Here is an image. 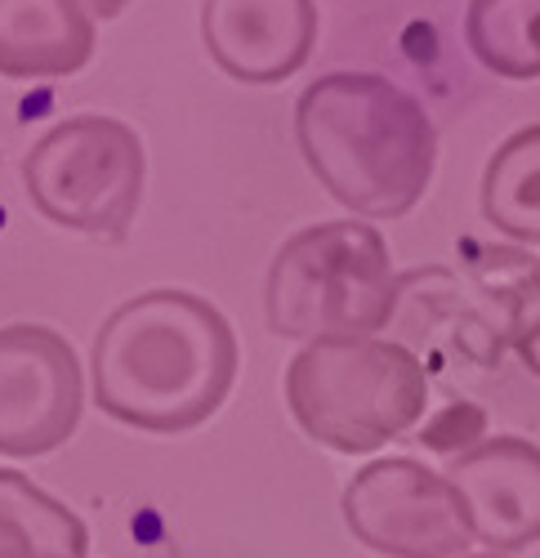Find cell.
I'll list each match as a JSON object with an SVG mask.
<instances>
[{"label":"cell","mask_w":540,"mask_h":558,"mask_svg":"<svg viewBox=\"0 0 540 558\" xmlns=\"http://www.w3.org/2000/svg\"><path fill=\"white\" fill-rule=\"evenodd\" d=\"M446 478L456 483L474 541L487 545V554H514L540 541V447L501 434L482 438L478 447L452 456Z\"/></svg>","instance_id":"obj_9"},{"label":"cell","mask_w":540,"mask_h":558,"mask_svg":"<svg viewBox=\"0 0 540 558\" xmlns=\"http://www.w3.org/2000/svg\"><path fill=\"white\" fill-rule=\"evenodd\" d=\"M397 308V282L384 238L371 223H308L268 268V331L282 340L376 336Z\"/></svg>","instance_id":"obj_4"},{"label":"cell","mask_w":540,"mask_h":558,"mask_svg":"<svg viewBox=\"0 0 540 558\" xmlns=\"http://www.w3.org/2000/svg\"><path fill=\"white\" fill-rule=\"evenodd\" d=\"M0 558H36L32 536H27L10 514H0Z\"/></svg>","instance_id":"obj_16"},{"label":"cell","mask_w":540,"mask_h":558,"mask_svg":"<svg viewBox=\"0 0 540 558\" xmlns=\"http://www.w3.org/2000/svg\"><path fill=\"white\" fill-rule=\"evenodd\" d=\"M295 138L322 189L363 219L407 215L438 170L420 99L376 72H331L295 104Z\"/></svg>","instance_id":"obj_2"},{"label":"cell","mask_w":540,"mask_h":558,"mask_svg":"<svg viewBox=\"0 0 540 558\" xmlns=\"http://www.w3.org/2000/svg\"><path fill=\"white\" fill-rule=\"evenodd\" d=\"M95 54V23L81 0H0V76L54 81Z\"/></svg>","instance_id":"obj_10"},{"label":"cell","mask_w":540,"mask_h":558,"mask_svg":"<svg viewBox=\"0 0 540 558\" xmlns=\"http://www.w3.org/2000/svg\"><path fill=\"white\" fill-rule=\"evenodd\" d=\"M295 425L340 456H371L429 407V376L412 349L380 336L308 340L286 366Z\"/></svg>","instance_id":"obj_3"},{"label":"cell","mask_w":540,"mask_h":558,"mask_svg":"<svg viewBox=\"0 0 540 558\" xmlns=\"http://www.w3.org/2000/svg\"><path fill=\"white\" fill-rule=\"evenodd\" d=\"M482 425H487V415L478 411V407H469V402H456V407H446L438 421L425 429V447H433V451H469V447H478V438H482Z\"/></svg>","instance_id":"obj_15"},{"label":"cell","mask_w":540,"mask_h":558,"mask_svg":"<svg viewBox=\"0 0 540 558\" xmlns=\"http://www.w3.org/2000/svg\"><path fill=\"white\" fill-rule=\"evenodd\" d=\"M465 558H505V554H465Z\"/></svg>","instance_id":"obj_18"},{"label":"cell","mask_w":540,"mask_h":558,"mask_svg":"<svg viewBox=\"0 0 540 558\" xmlns=\"http://www.w3.org/2000/svg\"><path fill=\"white\" fill-rule=\"evenodd\" d=\"M148 183L144 144L125 121L112 117H72L45 130L27 161L23 189L32 206L85 238H125L139 215Z\"/></svg>","instance_id":"obj_5"},{"label":"cell","mask_w":540,"mask_h":558,"mask_svg":"<svg viewBox=\"0 0 540 558\" xmlns=\"http://www.w3.org/2000/svg\"><path fill=\"white\" fill-rule=\"evenodd\" d=\"M201 36L219 72L242 85H278L295 76L318 45L312 0H206Z\"/></svg>","instance_id":"obj_8"},{"label":"cell","mask_w":540,"mask_h":558,"mask_svg":"<svg viewBox=\"0 0 540 558\" xmlns=\"http://www.w3.org/2000/svg\"><path fill=\"white\" fill-rule=\"evenodd\" d=\"M510 313H505V340L510 349L523 357V366L531 376H540V264H527L523 277L505 295Z\"/></svg>","instance_id":"obj_14"},{"label":"cell","mask_w":540,"mask_h":558,"mask_svg":"<svg viewBox=\"0 0 540 558\" xmlns=\"http://www.w3.org/2000/svg\"><path fill=\"white\" fill-rule=\"evenodd\" d=\"M482 215L505 238L540 246V125L510 134L491 153L482 174Z\"/></svg>","instance_id":"obj_11"},{"label":"cell","mask_w":540,"mask_h":558,"mask_svg":"<svg viewBox=\"0 0 540 558\" xmlns=\"http://www.w3.org/2000/svg\"><path fill=\"white\" fill-rule=\"evenodd\" d=\"M85 407L76 349L36 322L0 331V456H45L63 447Z\"/></svg>","instance_id":"obj_7"},{"label":"cell","mask_w":540,"mask_h":558,"mask_svg":"<svg viewBox=\"0 0 540 558\" xmlns=\"http://www.w3.org/2000/svg\"><path fill=\"white\" fill-rule=\"evenodd\" d=\"M465 40L501 81H540V0H469Z\"/></svg>","instance_id":"obj_12"},{"label":"cell","mask_w":540,"mask_h":558,"mask_svg":"<svg viewBox=\"0 0 540 558\" xmlns=\"http://www.w3.org/2000/svg\"><path fill=\"white\" fill-rule=\"evenodd\" d=\"M0 514H10L32 536L36 558H89L85 523L19 470H0Z\"/></svg>","instance_id":"obj_13"},{"label":"cell","mask_w":540,"mask_h":558,"mask_svg":"<svg viewBox=\"0 0 540 558\" xmlns=\"http://www.w3.org/2000/svg\"><path fill=\"white\" fill-rule=\"evenodd\" d=\"M81 5H85V10H95L99 19H116V14L130 5V0H81Z\"/></svg>","instance_id":"obj_17"},{"label":"cell","mask_w":540,"mask_h":558,"mask_svg":"<svg viewBox=\"0 0 540 558\" xmlns=\"http://www.w3.org/2000/svg\"><path fill=\"white\" fill-rule=\"evenodd\" d=\"M95 402L144 434H184L223 407L237 376V336L193 291H144L125 300L89 353Z\"/></svg>","instance_id":"obj_1"},{"label":"cell","mask_w":540,"mask_h":558,"mask_svg":"<svg viewBox=\"0 0 540 558\" xmlns=\"http://www.w3.org/2000/svg\"><path fill=\"white\" fill-rule=\"evenodd\" d=\"M344 523L384 558H465L474 541L456 483L412 456L371 460L344 487Z\"/></svg>","instance_id":"obj_6"}]
</instances>
